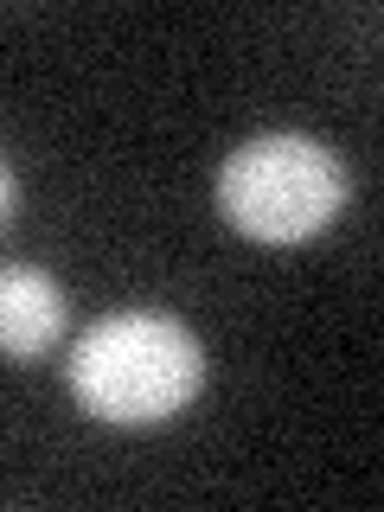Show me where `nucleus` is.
Instances as JSON below:
<instances>
[{"label": "nucleus", "instance_id": "f257e3e1", "mask_svg": "<svg viewBox=\"0 0 384 512\" xmlns=\"http://www.w3.org/2000/svg\"><path fill=\"white\" fill-rule=\"evenodd\" d=\"M199 384L205 352L167 314H109L71 346V397L103 423H167Z\"/></svg>", "mask_w": 384, "mask_h": 512}, {"label": "nucleus", "instance_id": "f03ea898", "mask_svg": "<svg viewBox=\"0 0 384 512\" xmlns=\"http://www.w3.org/2000/svg\"><path fill=\"white\" fill-rule=\"evenodd\" d=\"M218 205L256 244H308L346 205V167L308 135H256L218 173Z\"/></svg>", "mask_w": 384, "mask_h": 512}, {"label": "nucleus", "instance_id": "7ed1b4c3", "mask_svg": "<svg viewBox=\"0 0 384 512\" xmlns=\"http://www.w3.org/2000/svg\"><path fill=\"white\" fill-rule=\"evenodd\" d=\"M64 333V288L45 269H0V352L39 359Z\"/></svg>", "mask_w": 384, "mask_h": 512}, {"label": "nucleus", "instance_id": "20e7f679", "mask_svg": "<svg viewBox=\"0 0 384 512\" xmlns=\"http://www.w3.org/2000/svg\"><path fill=\"white\" fill-rule=\"evenodd\" d=\"M13 218V173H7V160H0V224Z\"/></svg>", "mask_w": 384, "mask_h": 512}]
</instances>
